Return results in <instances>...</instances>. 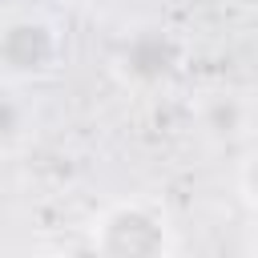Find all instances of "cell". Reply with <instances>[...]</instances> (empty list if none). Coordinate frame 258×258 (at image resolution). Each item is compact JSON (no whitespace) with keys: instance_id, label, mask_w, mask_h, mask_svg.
Returning <instances> with one entry per match:
<instances>
[{"instance_id":"5","label":"cell","mask_w":258,"mask_h":258,"mask_svg":"<svg viewBox=\"0 0 258 258\" xmlns=\"http://www.w3.org/2000/svg\"><path fill=\"white\" fill-rule=\"evenodd\" d=\"M206 129H214V133H222V137H242V133L250 129V109H246V101H238V97H218L214 109L206 113Z\"/></svg>"},{"instance_id":"6","label":"cell","mask_w":258,"mask_h":258,"mask_svg":"<svg viewBox=\"0 0 258 258\" xmlns=\"http://www.w3.org/2000/svg\"><path fill=\"white\" fill-rule=\"evenodd\" d=\"M73 4H101V0H73Z\"/></svg>"},{"instance_id":"1","label":"cell","mask_w":258,"mask_h":258,"mask_svg":"<svg viewBox=\"0 0 258 258\" xmlns=\"http://www.w3.org/2000/svg\"><path fill=\"white\" fill-rule=\"evenodd\" d=\"M177 226L157 198H117L85 230L81 258H173Z\"/></svg>"},{"instance_id":"7","label":"cell","mask_w":258,"mask_h":258,"mask_svg":"<svg viewBox=\"0 0 258 258\" xmlns=\"http://www.w3.org/2000/svg\"><path fill=\"white\" fill-rule=\"evenodd\" d=\"M44 258H64V254H44Z\"/></svg>"},{"instance_id":"3","label":"cell","mask_w":258,"mask_h":258,"mask_svg":"<svg viewBox=\"0 0 258 258\" xmlns=\"http://www.w3.org/2000/svg\"><path fill=\"white\" fill-rule=\"evenodd\" d=\"M69 44L52 16L20 8L0 16V81L8 89H32L64 69Z\"/></svg>"},{"instance_id":"2","label":"cell","mask_w":258,"mask_h":258,"mask_svg":"<svg viewBox=\"0 0 258 258\" xmlns=\"http://www.w3.org/2000/svg\"><path fill=\"white\" fill-rule=\"evenodd\" d=\"M113 77L133 93H165L185 77L189 64V40L161 20L133 24L113 44Z\"/></svg>"},{"instance_id":"4","label":"cell","mask_w":258,"mask_h":258,"mask_svg":"<svg viewBox=\"0 0 258 258\" xmlns=\"http://www.w3.org/2000/svg\"><path fill=\"white\" fill-rule=\"evenodd\" d=\"M28 137V105L16 89H0V149H12Z\"/></svg>"}]
</instances>
